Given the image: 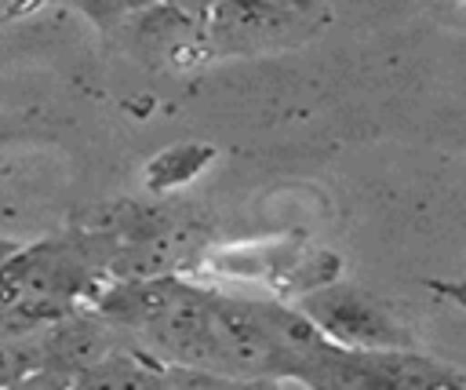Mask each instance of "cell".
Instances as JSON below:
<instances>
[]
</instances>
